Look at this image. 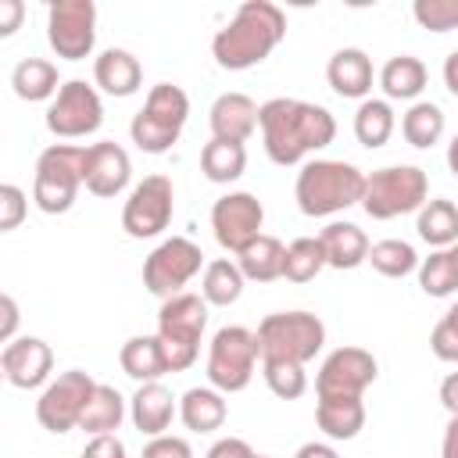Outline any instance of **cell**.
<instances>
[{
  "label": "cell",
  "instance_id": "6da1fadb",
  "mask_svg": "<svg viewBox=\"0 0 458 458\" xmlns=\"http://www.w3.org/2000/svg\"><path fill=\"white\" fill-rule=\"evenodd\" d=\"M258 129L265 140V154L276 165H301L308 154L329 147L336 140V118L322 104L272 97L258 111Z\"/></svg>",
  "mask_w": 458,
  "mask_h": 458
},
{
  "label": "cell",
  "instance_id": "7a4b0ae2",
  "mask_svg": "<svg viewBox=\"0 0 458 458\" xmlns=\"http://www.w3.org/2000/svg\"><path fill=\"white\" fill-rule=\"evenodd\" d=\"M286 36V14L272 0H243L225 29L215 32L211 54L225 72H243L261 64Z\"/></svg>",
  "mask_w": 458,
  "mask_h": 458
},
{
  "label": "cell",
  "instance_id": "3957f363",
  "mask_svg": "<svg viewBox=\"0 0 458 458\" xmlns=\"http://www.w3.org/2000/svg\"><path fill=\"white\" fill-rule=\"evenodd\" d=\"M365 193V172L354 168L351 161H333V157H315L304 161L293 182V197L301 215L308 218H326L336 211H347L361 204Z\"/></svg>",
  "mask_w": 458,
  "mask_h": 458
},
{
  "label": "cell",
  "instance_id": "277c9868",
  "mask_svg": "<svg viewBox=\"0 0 458 458\" xmlns=\"http://www.w3.org/2000/svg\"><path fill=\"white\" fill-rule=\"evenodd\" d=\"M208 301L200 293H175L157 311V340L165 347L168 372H182L200 354V336L208 329Z\"/></svg>",
  "mask_w": 458,
  "mask_h": 458
},
{
  "label": "cell",
  "instance_id": "5b68a950",
  "mask_svg": "<svg viewBox=\"0 0 458 458\" xmlns=\"http://www.w3.org/2000/svg\"><path fill=\"white\" fill-rule=\"evenodd\" d=\"M186 118H190V97L172 82H157V86H150L143 107L132 114L129 136L140 150L165 154L182 136Z\"/></svg>",
  "mask_w": 458,
  "mask_h": 458
},
{
  "label": "cell",
  "instance_id": "8992f818",
  "mask_svg": "<svg viewBox=\"0 0 458 458\" xmlns=\"http://www.w3.org/2000/svg\"><path fill=\"white\" fill-rule=\"evenodd\" d=\"M86 168V147L75 143H50L36 157V175H32V200L47 215H64L72 211Z\"/></svg>",
  "mask_w": 458,
  "mask_h": 458
},
{
  "label": "cell",
  "instance_id": "52a82bcc",
  "mask_svg": "<svg viewBox=\"0 0 458 458\" xmlns=\"http://www.w3.org/2000/svg\"><path fill=\"white\" fill-rule=\"evenodd\" d=\"M426 200H429V179L419 165H390V168H376L372 175H365L361 208L376 222L419 211Z\"/></svg>",
  "mask_w": 458,
  "mask_h": 458
},
{
  "label": "cell",
  "instance_id": "ba28073f",
  "mask_svg": "<svg viewBox=\"0 0 458 458\" xmlns=\"http://www.w3.org/2000/svg\"><path fill=\"white\" fill-rule=\"evenodd\" d=\"M326 344V326L311 311H276L265 315L258 326V347L261 358H283L308 365Z\"/></svg>",
  "mask_w": 458,
  "mask_h": 458
},
{
  "label": "cell",
  "instance_id": "9c48e42d",
  "mask_svg": "<svg viewBox=\"0 0 458 458\" xmlns=\"http://www.w3.org/2000/svg\"><path fill=\"white\" fill-rule=\"evenodd\" d=\"M258 358V333H250L247 326H222L208 347V383L222 394H240L250 386Z\"/></svg>",
  "mask_w": 458,
  "mask_h": 458
},
{
  "label": "cell",
  "instance_id": "30bf717a",
  "mask_svg": "<svg viewBox=\"0 0 458 458\" xmlns=\"http://www.w3.org/2000/svg\"><path fill=\"white\" fill-rule=\"evenodd\" d=\"M204 268V250L186 240V236H168L161 240L147 261H143V286L154 293V297H175L182 293V286Z\"/></svg>",
  "mask_w": 458,
  "mask_h": 458
},
{
  "label": "cell",
  "instance_id": "8fae6325",
  "mask_svg": "<svg viewBox=\"0 0 458 458\" xmlns=\"http://www.w3.org/2000/svg\"><path fill=\"white\" fill-rule=\"evenodd\" d=\"M97 379L82 369H68L61 372L57 379H50L36 401V419L43 429L50 433H68L82 422V411L89 404V394H93Z\"/></svg>",
  "mask_w": 458,
  "mask_h": 458
},
{
  "label": "cell",
  "instance_id": "7c38bea8",
  "mask_svg": "<svg viewBox=\"0 0 458 458\" xmlns=\"http://www.w3.org/2000/svg\"><path fill=\"white\" fill-rule=\"evenodd\" d=\"M100 122H104V100H100L97 86H89L82 79H68L47 107V129L57 140L89 136L100 129Z\"/></svg>",
  "mask_w": 458,
  "mask_h": 458
},
{
  "label": "cell",
  "instance_id": "4fadbf2b",
  "mask_svg": "<svg viewBox=\"0 0 458 458\" xmlns=\"http://www.w3.org/2000/svg\"><path fill=\"white\" fill-rule=\"evenodd\" d=\"M47 39L57 57L82 61L97 43V4L93 0H57L47 11Z\"/></svg>",
  "mask_w": 458,
  "mask_h": 458
},
{
  "label": "cell",
  "instance_id": "5bb4252c",
  "mask_svg": "<svg viewBox=\"0 0 458 458\" xmlns=\"http://www.w3.org/2000/svg\"><path fill=\"white\" fill-rule=\"evenodd\" d=\"M175 211V190L168 175H147L143 182L132 186L125 208H122V229L132 240H150L168 229Z\"/></svg>",
  "mask_w": 458,
  "mask_h": 458
},
{
  "label": "cell",
  "instance_id": "9a60e30c",
  "mask_svg": "<svg viewBox=\"0 0 458 458\" xmlns=\"http://www.w3.org/2000/svg\"><path fill=\"white\" fill-rule=\"evenodd\" d=\"M379 376V365L372 351L365 347H336L326 354L315 376V394L318 397H361Z\"/></svg>",
  "mask_w": 458,
  "mask_h": 458
},
{
  "label": "cell",
  "instance_id": "2e32d148",
  "mask_svg": "<svg viewBox=\"0 0 458 458\" xmlns=\"http://www.w3.org/2000/svg\"><path fill=\"white\" fill-rule=\"evenodd\" d=\"M261 225H265V208L247 190L225 193L211 204V229H215V240L222 250L240 254L247 243H254L261 236Z\"/></svg>",
  "mask_w": 458,
  "mask_h": 458
},
{
  "label": "cell",
  "instance_id": "e0dca14e",
  "mask_svg": "<svg viewBox=\"0 0 458 458\" xmlns=\"http://www.w3.org/2000/svg\"><path fill=\"white\" fill-rule=\"evenodd\" d=\"M0 369H4V379L18 390H36L50 379V369H54V351L47 340L39 336H14L11 344H4L0 351Z\"/></svg>",
  "mask_w": 458,
  "mask_h": 458
},
{
  "label": "cell",
  "instance_id": "ac0fdd59",
  "mask_svg": "<svg viewBox=\"0 0 458 458\" xmlns=\"http://www.w3.org/2000/svg\"><path fill=\"white\" fill-rule=\"evenodd\" d=\"M132 175V161L125 154L122 143L114 140H100L86 147V168H82V182L93 197H118L129 186Z\"/></svg>",
  "mask_w": 458,
  "mask_h": 458
},
{
  "label": "cell",
  "instance_id": "d6986e66",
  "mask_svg": "<svg viewBox=\"0 0 458 458\" xmlns=\"http://www.w3.org/2000/svg\"><path fill=\"white\" fill-rule=\"evenodd\" d=\"M258 104L247 93H222L215 97L208 122H211V140H229V143H247L258 129Z\"/></svg>",
  "mask_w": 458,
  "mask_h": 458
},
{
  "label": "cell",
  "instance_id": "ffe728a7",
  "mask_svg": "<svg viewBox=\"0 0 458 458\" xmlns=\"http://www.w3.org/2000/svg\"><path fill=\"white\" fill-rule=\"evenodd\" d=\"M329 89L347 100H369L372 89V57L358 47H340L326 64Z\"/></svg>",
  "mask_w": 458,
  "mask_h": 458
},
{
  "label": "cell",
  "instance_id": "44dd1931",
  "mask_svg": "<svg viewBox=\"0 0 458 458\" xmlns=\"http://www.w3.org/2000/svg\"><path fill=\"white\" fill-rule=\"evenodd\" d=\"M175 415H179V401L172 397V390L165 383H140L136 386V394L129 401V419L140 433L161 437Z\"/></svg>",
  "mask_w": 458,
  "mask_h": 458
},
{
  "label": "cell",
  "instance_id": "7402d4cb",
  "mask_svg": "<svg viewBox=\"0 0 458 458\" xmlns=\"http://www.w3.org/2000/svg\"><path fill=\"white\" fill-rule=\"evenodd\" d=\"M93 82L111 97H132L140 89V82H143V68L129 50L107 47L93 61Z\"/></svg>",
  "mask_w": 458,
  "mask_h": 458
},
{
  "label": "cell",
  "instance_id": "603a6c76",
  "mask_svg": "<svg viewBox=\"0 0 458 458\" xmlns=\"http://www.w3.org/2000/svg\"><path fill=\"white\" fill-rule=\"evenodd\" d=\"M322 250H326V265L329 268H358L361 261H369V236L365 229H358L354 222H329L322 233Z\"/></svg>",
  "mask_w": 458,
  "mask_h": 458
},
{
  "label": "cell",
  "instance_id": "cb8c5ba5",
  "mask_svg": "<svg viewBox=\"0 0 458 458\" xmlns=\"http://www.w3.org/2000/svg\"><path fill=\"white\" fill-rule=\"evenodd\" d=\"M225 415H229V404H225V394L215 390V386H193L179 397V419L186 429L193 433H215L225 426Z\"/></svg>",
  "mask_w": 458,
  "mask_h": 458
},
{
  "label": "cell",
  "instance_id": "d4e9b609",
  "mask_svg": "<svg viewBox=\"0 0 458 458\" xmlns=\"http://www.w3.org/2000/svg\"><path fill=\"white\" fill-rule=\"evenodd\" d=\"M315 422L329 440H354L365 429V401L361 397H318Z\"/></svg>",
  "mask_w": 458,
  "mask_h": 458
},
{
  "label": "cell",
  "instance_id": "484cf974",
  "mask_svg": "<svg viewBox=\"0 0 458 458\" xmlns=\"http://www.w3.org/2000/svg\"><path fill=\"white\" fill-rule=\"evenodd\" d=\"M118 361H122V372L136 383H157L165 372H168V361H165V347L154 336H129L118 351Z\"/></svg>",
  "mask_w": 458,
  "mask_h": 458
},
{
  "label": "cell",
  "instance_id": "4316f807",
  "mask_svg": "<svg viewBox=\"0 0 458 458\" xmlns=\"http://www.w3.org/2000/svg\"><path fill=\"white\" fill-rule=\"evenodd\" d=\"M236 265L243 272V279L250 283H272V279H283V265H286V247L261 233L254 243H247L240 254H236Z\"/></svg>",
  "mask_w": 458,
  "mask_h": 458
},
{
  "label": "cell",
  "instance_id": "83f0119b",
  "mask_svg": "<svg viewBox=\"0 0 458 458\" xmlns=\"http://www.w3.org/2000/svg\"><path fill=\"white\" fill-rule=\"evenodd\" d=\"M11 86H14V93L21 100L36 104V100H54L64 82L57 79V64L54 61H47V57H25V61L14 64Z\"/></svg>",
  "mask_w": 458,
  "mask_h": 458
},
{
  "label": "cell",
  "instance_id": "f1b7e54d",
  "mask_svg": "<svg viewBox=\"0 0 458 458\" xmlns=\"http://www.w3.org/2000/svg\"><path fill=\"white\" fill-rule=\"evenodd\" d=\"M415 229L419 236L437 247V250H447L458 243V204L447 200V197H433L419 208V218H415Z\"/></svg>",
  "mask_w": 458,
  "mask_h": 458
},
{
  "label": "cell",
  "instance_id": "f546056e",
  "mask_svg": "<svg viewBox=\"0 0 458 458\" xmlns=\"http://www.w3.org/2000/svg\"><path fill=\"white\" fill-rule=\"evenodd\" d=\"M426 64L411 54H397L379 68V86L386 93V100H415L426 89Z\"/></svg>",
  "mask_w": 458,
  "mask_h": 458
},
{
  "label": "cell",
  "instance_id": "4dcf8cb0",
  "mask_svg": "<svg viewBox=\"0 0 458 458\" xmlns=\"http://www.w3.org/2000/svg\"><path fill=\"white\" fill-rule=\"evenodd\" d=\"M122 419H125V397L114 386L97 383L93 394H89V404L82 411L79 429L89 433V437H100V433H114L122 426Z\"/></svg>",
  "mask_w": 458,
  "mask_h": 458
},
{
  "label": "cell",
  "instance_id": "1f68e13d",
  "mask_svg": "<svg viewBox=\"0 0 458 458\" xmlns=\"http://www.w3.org/2000/svg\"><path fill=\"white\" fill-rule=\"evenodd\" d=\"M243 283H247V279H243V272H240L236 261H229V258H215V261L204 265L200 297H204L208 304H215V308H229V304L240 301Z\"/></svg>",
  "mask_w": 458,
  "mask_h": 458
},
{
  "label": "cell",
  "instance_id": "d6a6232c",
  "mask_svg": "<svg viewBox=\"0 0 458 458\" xmlns=\"http://www.w3.org/2000/svg\"><path fill=\"white\" fill-rule=\"evenodd\" d=\"M394 125H397V118H394L390 100L369 97V100H361L358 111H354V136H358V143L369 147V150L383 147V143L394 136Z\"/></svg>",
  "mask_w": 458,
  "mask_h": 458
},
{
  "label": "cell",
  "instance_id": "836d02e7",
  "mask_svg": "<svg viewBox=\"0 0 458 458\" xmlns=\"http://www.w3.org/2000/svg\"><path fill=\"white\" fill-rule=\"evenodd\" d=\"M247 168V147L229 140H208L200 150V172L211 182H236Z\"/></svg>",
  "mask_w": 458,
  "mask_h": 458
},
{
  "label": "cell",
  "instance_id": "e575fe53",
  "mask_svg": "<svg viewBox=\"0 0 458 458\" xmlns=\"http://www.w3.org/2000/svg\"><path fill=\"white\" fill-rule=\"evenodd\" d=\"M444 125H447V122H444V111H440V104H433V100H415V104L404 111V118H401L404 140H408L411 147H419V150L440 143Z\"/></svg>",
  "mask_w": 458,
  "mask_h": 458
},
{
  "label": "cell",
  "instance_id": "d590c367",
  "mask_svg": "<svg viewBox=\"0 0 458 458\" xmlns=\"http://www.w3.org/2000/svg\"><path fill=\"white\" fill-rule=\"evenodd\" d=\"M419 261H422V258L415 254V247H411L408 240H397V236L379 240V243L369 247V265H372L379 276H386V279H404V276L419 272Z\"/></svg>",
  "mask_w": 458,
  "mask_h": 458
},
{
  "label": "cell",
  "instance_id": "8d00e7d4",
  "mask_svg": "<svg viewBox=\"0 0 458 458\" xmlns=\"http://www.w3.org/2000/svg\"><path fill=\"white\" fill-rule=\"evenodd\" d=\"M322 268H326V250H322V240L318 236H297L286 247L283 279H290V283H311Z\"/></svg>",
  "mask_w": 458,
  "mask_h": 458
},
{
  "label": "cell",
  "instance_id": "74e56055",
  "mask_svg": "<svg viewBox=\"0 0 458 458\" xmlns=\"http://www.w3.org/2000/svg\"><path fill=\"white\" fill-rule=\"evenodd\" d=\"M419 286L429 297H451V293H458V261H454L451 247L447 250H433L429 258L419 261Z\"/></svg>",
  "mask_w": 458,
  "mask_h": 458
},
{
  "label": "cell",
  "instance_id": "f35d334b",
  "mask_svg": "<svg viewBox=\"0 0 458 458\" xmlns=\"http://www.w3.org/2000/svg\"><path fill=\"white\" fill-rule=\"evenodd\" d=\"M261 376H265V386L283 397V401H297L304 397L308 390V372L304 365L297 361H283V358H261Z\"/></svg>",
  "mask_w": 458,
  "mask_h": 458
},
{
  "label": "cell",
  "instance_id": "ab89813d",
  "mask_svg": "<svg viewBox=\"0 0 458 458\" xmlns=\"http://www.w3.org/2000/svg\"><path fill=\"white\" fill-rule=\"evenodd\" d=\"M411 14L429 32H451L458 29V0H415Z\"/></svg>",
  "mask_w": 458,
  "mask_h": 458
},
{
  "label": "cell",
  "instance_id": "60d3db41",
  "mask_svg": "<svg viewBox=\"0 0 458 458\" xmlns=\"http://www.w3.org/2000/svg\"><path fill=\"white\" fill-rule=\"evenodd\" d=\"M25 211H29V197H25V190L14 186V182H4V186H0V233L18 229L21 218H25Z\"/></svg>",
  "mask_w": 458,
  "mask_h": 458
},
{
  "label": "cell",
  "instance_id": "b9f144b4",
  "mask_svg": "<svg viewBox=\"0 0 458 458\" xmlns=\"http://www.w3.org/2000/svg\"><path fill=\"white\" fill-rule=\"evenodd\" d=\"M143 458H193V447H190L186 437L161 433V437H150V440H147Z\"/></svg>",
  "mask_w": 458,
  "mask_h": 458
},
{
  "label": "cell",
  "instance_id": "7bdbcfd3",
  "mask_svg": "<svg viewBox=\"0 0 458 458\" xmlns=\"http://www.w3.org/2000/svg\"><path fill=\"white\" fill-rule=\"evenodd\" d=\"M429 347L440 361H454L458 365V326H451L447 318H440L429 333Z\"/></svg>",
  "mask_w": 458,
  "mask_h": 458
},
{
  "label": "cell",
  "instance_id": "ee69618b",
  "mask_svg": "<svg viewBox=\"0 0 458 458\" xmlns=\"http://www.w3.org/2000/svg\"><path fill=\"white\" fill-rule=\"evenodd\" d=\"M82 458H125V444L118 440V433H100V437H89V444L82 447Z\"/></svg>",
  "mask_w": 458,
  "mask_h": 458
},
{
  "label": "cell",
  "instance_id": "f6af8a7d",
  "mask_svg": "<svg viewBox=\"0 0 458 458\" xmlns=\"http://www.w3.org/2000/svg\"><path fill=\"white\" fill-rule=\"evenodd\" d=\"M204 458H254V447L247 440H240V437H222V440H215L208 447Z\"/></svg>",
  "mask_w": 458,
  "mask_h": 458
},
{
  "label": "cell",
  "instance_id": "bcb514c9",
  "mask_svg": "<svg viewBox=\"0 0 458 458\" xmlns=\"http://www.w3.org/2000/svg\"><path fill=\"white\" fill-rule=\"evenodd\" d=\"M25 18V4L21 0H0V36H11Z\"/></svg>",
  "mask_w": 458,
  "mask_h": 458
},
{
  "label": "cell",
  "instance_id": "7dc6e473",
  "mask_svg": "<svg viewBox=\"0 0 458 458\" xmlns=\"http://www.w3.org/2000/svg\"><path fill=\"white\" fill-rule=\"evenodd\" d=\"M0 311H4L0 340H4V344H11V340H14V329H18V304H14V297H11V293H4V297H0Z\"/></svg>",
  "mask_w": 458,
  "mask_h": 458
},
{
  "label": "cell",
  "instance_id": "c3c4849f",
  "mask_svg": "<svg viewBox=\"0 0 458 458\" xmlns=\"http://www.w3.org/2000/svg\"><path fill=\"white\" fill-rule=\"evenodd\" d=\"M440 404L447 408V415H458V372H447L440 383Z\"/></svg>",
  "mask_w": 458,
  "mask_h": 458
},
{
  "label": "cell",
  "instance_id": "681fc988",
  "mask_svg": "<svg viewBox=\"0 0 458 458\" xmlns=\"http://www.w3.org/2000/svg\"><path fill=\"white\" fill-rule=\"evenodd\" d=\"M293 458H340V454H336V447H333V444L308 440V444H301V447H297V454H293Z\"/></svg>",
  "mask_w": 458,
  "mask_h": 458
},
{
  "label": "cell",
  "instance_id": "f907efd6",
  "mask_svg": "<svg viewBox=\"0 0 458 458\" xmlns=\"http://www.w3.org/2000/svg\"><path fill=\"white\" fill-rule=\"evenodd\" d=\"M440 458H458V415H451L444 440H440Z\"/></svg>",
  "mask_w": 458,
  "mask_h": 458
},
{
  "label": "cell",
  "instance_id": "816d5d0a",
  "mask_svg": "<svg viewBox=\"0 0 458 458\" xmlns=\"http://www.w3.org/2000/svg\"><path fill=\"white\" fill-rule=\"evenodd\" d=\"M444 86L458 97V50H451V54L444 57Z\"/></svg>",
  "mask_w": 458,
  "mask_h": 458
},
{
  "label": "cell",
  "instance_id": "f5cc1de1",
  "mask_svg": "<svg viewBox=\"0 0 458 458\" xmlns=\"http://www.w3.org/2000/svg\"><path fill=\"white\" fill-rule=\"evenodd\" d=\"M447 168L454 172V179H458V136L447 143Z\"/></svg>",
  "mask_w": 458,
  "mask_h": 458
},
{
  "label": "cell",
  "instance_id": "db71d44e",
  "mask_svg": "<svg viewBox=\"0 0 458 458\" xmlns=\"http://www.w3.org/2000/svg\"><path fill=\"white\" fill-rule=\"evenodd\" d=\"M444 318H447V322H451V326H458V301H454V304H451V308H447V315H444Z\"/></svg>",
  "mask_w": 458,
  "mask_h": 458
},
{
  "label": "cell",
  "instance_id": "11a10c76",
  "mask_svg": "<svg viewBox=\"0 0 458 458\" xmlns=\"http://www.w3.org/2000/svg\"><path fill=\"white\" fill-rule=\"evenodd\" d=\"M451 254H454V261H458V243H454V247H451Z\"/></svg>",
  "mask_w": 458,
  "mask_h": 458
},
{
  "label": "cell",
  "instance_id": "9f6ffc18",
  "mask_svg": "<svg viewBox=\"0 0 458 458\" xmlns=\"http://www.w3.org/2000/svg\"><path fill=\"white\" fill-rule=\"evenodd\" d=\"M254 458H268V454H254Z\"/></svg>",
  "mask_w": 458,
  "mask_h": 458
}]
</instances>
